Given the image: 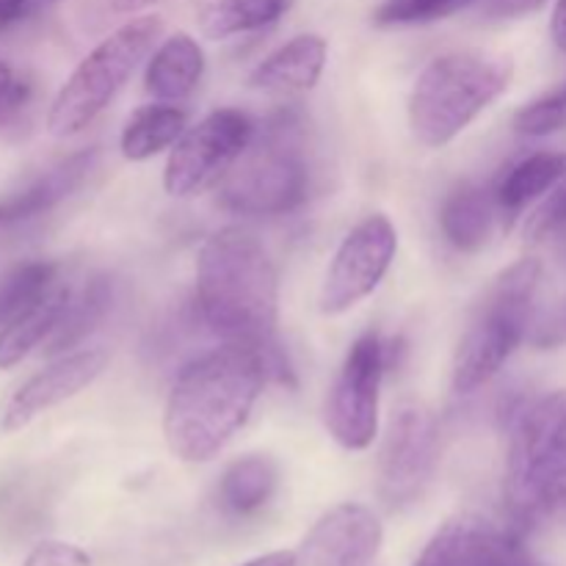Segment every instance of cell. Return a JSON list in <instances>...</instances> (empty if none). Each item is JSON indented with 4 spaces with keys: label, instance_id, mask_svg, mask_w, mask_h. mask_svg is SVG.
I'll return each instance as SVG.
<instances>
[{
    "label": "cell",
    "instance_id": "obj_1",
    "mask_svg": "<svg viewBox=\"0 0 566 566\" xmlns=\"http://www.w3.org/2000/svg\"><path fill=\"white\" fill-rule=\"evenodd\" d=\"M287 374L280 348L224 343L180 370L166 398L164 437L188 464L219 457L247 426L269 374Z\"/></svg>",
    "mask_w": 566,
    "mask_h": 566
},
{
    "label": "cell",
    "instance_id": "obj_2",
    "mask_svg": "<svg viewBox=\"0 0 566 566\" xmlns=\"http://www.w3.org/2000/svg\"><path fill=\"white\" fill-rule=\"evenodd\" d=\"M199 321L224 343L276 346L280 276L269 249L243 227H224L197 254Z\"/></svg>",
    "mask_w": 566,
    "mask_h": 566
},
{
    "label": "cell",
    "instance_id": "obj_3",
    "mask_svg": "<svg viewBox=\"0 0 566 566\" xmlns=\"http://www.w3.org/2000/svg\"><path fill=\"white\" fill-rule=\"evenodd\" d=\"M506 497L523 528L566 509V390L506 409Z\"/></svg>",
    "mask_w": 566,
    "mask_h": 566
},
{
    "label": "cell",
    "instance_id": "obj_4",
    "mask_svg": "<svg viewBox=\"0 0 566 566\" xmlns=\"http://www.w3.org/2000/svg\"><path fill=\"white\" fill-rule=\"evenodd\" d=\"M512 61L481 50H457L431 61L409 94V127L423 147L440 149L468 130L512 83Z\"/></svg>",
    "mask_w": 566,
    "mask_h": 566
},
{
    "label": "cell",
    "instance_id": "obj_5",
    "mask_svg": "<svg viewBox=\"0 0 566 566\" xmlns=\"http://www.w3.org/2000/svg\"><path fill=\"white\" fill-rule=\"evenodd\" d=\"M539 282L542 263L534 258L520 260L492 282L453 354V392L470 396L501 374L528 335Z\"/></svg>",
    "mask_w": 566,
    "mask_h": 566
},
{
    "label": "cell",
    "instance_id": "obj_6",
    "mask_svg": "<svg viewBox=\"0 0 566 566\" xmlns=\"http://www.w3.org/2000/svg\"><path fill=\"white\" fill-rule=\"evenodd\" d=\"M310 191L302 122L280 114L254 133V142L221 180V205L243 216H282L302 208Z\"/></svg>",
    "mask_w": 566,
    "mask_h": 566
},
{
    "label": "cell",
    "instance_id": "obj_7",
    "mask_svg": "<svg viewBox=\"0 0 566 566\" xmlns=\"http://www.w3.org/2000/svg\"><path fill=\"white\" fill-rule=\"evenodd\" d=\"M164 20L158 14L133 17L111 31L86 59L72 70L48 111V130L55 138H70L86 130L125 88L133 72L158 44Z\"/></svg>",
    "mask_w": 566,
    "mask_h": 566
},
{
    "label": "cell",
    "instance_id": "obj_8",
    "mask_svg": "<svg viewBox=\"0 0 566 566\" xmlns=\"http://www.w3.org/2000/svg\"><path fill=\"white\" fill-rule=\"evenodd\" d=\"M258 125L238 108H219L188 127L166 158L164 188L169 197L191 199L219 186L238 164Z\"/></svg>",
    "mask_w": 566,
    "mask_h": 566
},
{
    "label": "cell",
    "instance_id": "obj_9",
    "mask_svg": "<svg viewBox=\"0 0 566 566\" xmlns=\"http://www.w3.org/2000/svg\"><path fill=\"white\" fill-rule=\"evenodd\" d=\"M392 348L396 346H387L381 335L365 332L343 359L326 403V426L346 451H365L379 434V396Z\"/></svg>",
    "mask_w": 566,
    "mask_h": 566
},
{
    "label": "cell",
    "instance_id": "obj_10",
    "mask_svg": "<svg viewBox=\"0 0 566 566\" xmlns=\"http://www.w3.org/2000/svg\"><path fill=\"white\" fill-rule=\"evenodd\" d=\"M398 252V232L385 213L359 221L340 241L321 285V313L340 315L368 298L390 271Z\"/></svg>",
    "mask_w": 566,
    "mask_h": 566
},
{
    "label": "cell",
    "instance_id": "obj_11",
    "mask_svg": "<svg viewBox=\"0 0 566 566\" xmlns=\"http://www.w3.org/2000/svg\"><path fill=\"white\" fill-rule=\"evenodd\" d=\"M437 468V423L412 403L392 418L379 453V495L390 509L418 501Z\"/></svg>",
    "mask_w": 566,
    "mask_h": 566
},
{
    "label": "cell",
    "instance_id": "obj_12",
    "mask_svg": "<svg viewBox=\"0 0 566 566\" xmlns=\"http://www.w3.org/2000/svg\"><path fill=\"white\" fill-rule=\"evenodd\" d=\"M412 566H545L531 556L520 534L503 531L490 520L464 517L451 520L426 545Z\"/></svg>",
    "mask_w": 566,
    "mask_h": 566
},
{
    "label": "cell",
    "instance_id": "obj_13",
    "mask_svg": "<svg viewBox=\"0 0 566 566\" xmlns=\"http://www.w3.org/2000/svg\"><path fill=\"white\" fill-rule=\"evenodd\" d=\"M105 365H108V354L103 348H83V352H72L66 357L55 359L53 365L39 370L25 385L11 392V398L0 409V429H25L39 415L86 390L94 379H99Z\"/></svg>",
    "mask_w": 566,
    "mask_h": 566
},
{
    "label": "cell",
    "instance_id": "obj_14",
    "mask_svg": "<svg viewBox=\"0 0 566 566\" xmlns=\"http://www.w3.org/2000/svg\"><path fill=\"white\" fill-rule=\"evenodd\" d=\"M381 542L385 528L368 506L340 503L310 528L296 566H370Z\"/></svg>",
    "mask_w": 566,
    "mask_h": 566
},
{
    "label": "cell",
    "instance_id": "obj_15",
    "mask_svg": "<svg viewBox=\"0 0 566 566\" xmlns=\"http://www.w3.org/2000/svg\"><path fill=\"white\" fill-rule=\"evenodd\" d=\"M326 39L318 33H298L260 61L249 75V86L269 94L310 92L326 66Z\"/></svg>",
    "mask_w": 566,
    "mask_h": 566
},
{
    "label": "cell",
    "instance_id": "obj_16",
    "mask_svg": "<svg viewBox=\"0 0 566 566\" xmlns=\"http://www.w3.org/2000/svg\"><path fill=\"white\" fill-rule=\"evenodd\" d=\"M205 75V53L188 33H171L155 48L144 72V88L158 103H182Z\"/></svg>",
    "mask_w": 566,
    "mask_h": 566
},
{
    "label": "cell",
    "instance_id": "obj_17",
    "mask_svg": "<svg viewBox=\"0 0 566 566\" xmlns=\"http://www.w3.org/2000/svg\"><path fill=\"white\" fill-rule=\"evenodd\" d=\"M501 221L495 191L481 186H462L442 202V235L459 252H479Z\"/></svg>",
    "mask_w": 566,
    "mask_h": 566
},
{
    "label": "cell",
    "instance_id": "obj_18",
    "mask_svg": "<svg viewBox=\"0 0 566 566\" xmlns=\"http://www.w3.org/2000/svg\"><path fill=\"white\" fill-rule=\"evenodd\" d=\"M296 0H193V20L205 39L241 36L274 25Z\"/></svg>",
    "mask_w": 566,
    "mask_h": 566
},
{
    "label": "cell",
    "instance_id": "obj_19",
    "mask_svg": "<svg viewBox=\"0 0 566 566\" xmlns=\"http://www.w3.org/2000/svg\"><path fill=\"white\" fill-rule=\"evenodd\" d=\"M70 293L72 285L59 282L48 296L39 298L31 310H25L20 318H14L9 326L0 329V370L20 365L33 348H39L53 337L66 302H70Z\"/></svg>",
    "mask_w": 566,
    "mask_h": 566
},
{
    "label": "cell",
    "instance_id": "obj_20",
    "mask_svg": "<svg viewBox=\"0 0 566 566\" xmlns=\"http://www.w3.org/2000/svg\"><path fill=\"white\" fill-rule=\"evenodd\" d=\"M566 175V153H534L514 164L495 186L501 219L512 224L531 202L545 197Z\"/></svg>",
    "mask_w": 566,
    "mask_h": 566
},
{
    "label": "cell",
    "instance_id": "obj_21",
    "mask_svg": "<svg viewBox=\"0 0 566 566\" xmlns=\"http://www.w3.org/2000/svg\"><path fill=\"white\" fill-rule=\"evenodd\" d=\"M94 164H97V153H94V149H83V153L72 155L64 164L50 169L44 177H39L31 188H25V191L17 193V197L6 199L9 224L36 219V216L48 213L55 205L64 202L66 197H72V193L83 186V180H86L88 171L94 169Z\"/></svg>",
    "mask_w": 566,
    "mask_h": 566
},
{
    "label": "cell",
    "instance_id": "obj_22",
    "mask_svg": "<svg viewBox=\"0 0 566 566\" xmlns=\"http://www.w3.org/2000/svg\"><path fill=\"white\" fill-rule=\"evenodd\" d=\"M188 130V111L177 103H149L130 114L122 130L119 147L127 160H149L164 149L175 147Z\"/></svg>",
    "mask_w": 566,
    "mask_h": 566
},
{
    "label": "cell",
    "instance_id": "obj_23",
    "mask_svg": "<svg viewBox=\"0 0 566 566\" xmlns=\"http://www.w3.org/2000/svg\"><path fill=\"white\" fill-rule=\"evenodd\" d=\"M276 464L269 457H243L224 470L219 481V503L232 517H249L274 497Z\"/></svg>",
    "mask_w": 566,
    "mask_h": 566
},
{
    "label": "cell",
    "instance_id": "obj_24",
    "mask_svg": "<svg viewBox=\"0 0 566 566\" xmlns=\"http://www.w3.org/2000/svg\"><path fill=\"white\" fill-rule=\"evenodd\" d=\"M108 304L111 280H105V276H92V280L83 282L77 291L72 287L70 302H66L59 326H55L53 337L44 343V346H48V354H64L66 348L77 346V343L105 318Z\"/></svg>",
    "mask_w": 566,
    "mask_h": 566
},
{
    "label": "cell",
    "instance_id": "obj_25",
    "mask_svg": "<svg viewBox=\"0 0 566 566\" xmlns=\"http://www.w3.org/2000/svg\"><path fill=\"white\" fill-rule=\"evenodd\" d=\"M59 271V263H50V260H31L9 271L0 282V329L20 318L39 298L48 296L61 282Z\"/></svg>",
    "mask_w": 566,
    "mask_h": 566
},
{
    "label": "cell",
    "instance_id": "obj_26",
    "mask_svg": "<svg viewBox=\"0 0 566 566\" xmlns=\"http://www.w3.org/2000/svg\"><path fill=\"white\" fill-rule=\"evenodd\" d=\"M481 0H385L374 11L376 25H429L459 14Z\"/></svg>",
    "mask_w": 566,
    "mask_h": 566
},
{
    "label": "cell",
    "instance_id": "obj_27",
    "mask_svg": "<svg viewBox=\"0 0 566 566\" xmlns=\"http://www.w3.org/2000/svg\"><path fill=\"white\" fill-rule=\"evenodd\" d=\"M514 130L523 136H551V133L566 130V83L556 92L534 99L514 116Z\"/></svg>",
    "mask_w": 566,
    "mask_h": 566
},
{
    "label": "cell",
    "instance_id": "obj_28",
    "mask_svg": "<svg viewBox=\"0 0 566 566\" xmlns=\"http://www.w3.org/2000/svg\"><path fill=\"white\" fill-rule=\"evenodd\" d=\"M566 230V175L551 191L542 197L539 208L534 210V216L525 224V235L528 241H545V238L556 235V232Z\"/></svg>",
    "mask_w": 566,
    "mask_h": 566
},
{
    "label": "cell",
    "instance_id": "obj_29",
    "mask_svg": "<svg viewBox=\"0 0 566 566\" xmlns=\"http://www.w3.org/2000/svg\"><path fill=\"white\" fill-rule=\"evenodd\" d=\"M28 99H31V81L11 64L0 61V125L17 119Z\"/></svg>",
    "mask_w": 566,
    "mask_h": 566
},
{
    "label": "cell",
    "instance_id": "obj_30",
    "mask_svg": "<svg viewBox=\"0 0 566 566\" xmlns=\"http://www.w3.org/2000/svg\"><path fill=\"white\" fill-rule=\"evenodd\" d=\"M88 553L70 542H42L31 551L22 566H88Z\"/></svg>",
    "mask_w": 566,
    "mask_h": 566
},
{
    "label": "cell",
    "instance_id": "obj_31",
    "mask_svg": "<svg viewBox=\"0 0 566 566\" xmlns=\"http://www.w3.org/2000/svg\"><path fill=\"white\" fill-rule=\"evenodd\" d=\"M55 3L59 0H0V33L20 25V22L33 20V17L42 14Z\"/></svg>",
    "mask_w": 566,
    "mask_h": 566
},
{
    "label": "cell",
    "instance_id": "obj_32",
    "mask_svg": "<svg viewBox=\"0 0 566 566\" xmlns=\"http://www.w3.org/2000/svg\"><path fill=\"white\" fill-rule=\"evenodd\" d=\"M536 348H558L566 346V302L558 304L539 326H536L534 337H531Z\"/></svg>",
    "mask_w": 566,
    "mask_h": 566
},
{
    "label": "cell",
    "instance_id": "obj_33",
    "mask_svg": "<svg viewBox=\"0 0 566 566\" xmlns=\"http://www.w3.org/2000/svg\"><path fill=\"white\" fill-rule=\"evenodd\" d=\"M547 0H481V14L486 20H520L539 11Z\"/></svg>",
    "mask_w": 566,
    "mask_h": 566
},
{
    "label": "cell",
    "instance_id": "obj_34",
    "mask_svg": "<svg viewBox=\"0 0 566 566\" xmlns=\"http://www.w3.org/2000/svg\"><path fill=\"white\" fill-rule=\"evenodd\" d=\"M551 36L556 42V48L566 53V0H556V6H553Z\"/></svg>",
    "mask_w": 566,
    "mask_h": 566
},
{
    "label": "cell",
    "instance_id": "obj_35",
    "mask_svg": "<svg viewBox=\"0 0 566 566\" xmlns=\"http://www.w3.org/2000/svg\"><path fill=\"white\" fill-rule=\"evenodd\" d=\"M298 558L296 553L291 551H276V553H265V556L252 558V562L241 564V566H296Z\"/></svg>",
    "mask_w": 566,
    "mask_h": 566
},
{
    "label": "cell",
    "instance_id": "obj_36",
    "mask_svg": "<svg viewBox=\"0 0 566 566\" xmlns=\"http://www.w3.org/2000/svg\"><path fill=\"white\" fill-rule=\"evenodd\" d=\"M108 3L116 14H136V11L147 9V6L158 3V0H108Z\"/></svg>",
    "mask_w": 566,
    "mask_h": 566
},
{
    "label": "cell",
    "instance_id": "obj_37",
    "mask_svg": "<svg viewBox=\"0 0 566 566\" xmlns=\"http://www.w3.org/2000/svg\"><path fill=\"white\" fill-rule=\"evenodd\" d=\"M9 224V213H6V202H0V227Z\"/></svg>",
    "mask_w": 566,
    "mask_h": 566
},
{
    "label": "cell",
    "instance_id": "obj_38",
    "mask_svg": "<svg viewBox=\"0 0 566 566\" xmlns=\"http://www.w3.org/2000/svg\"><path fill=\"white\" fill-rule=\"evenodd\" d=\"M558 260H562V265L566 269V238L562 241V247H558Z\"/></svg>",
    "mask_w": 566,
    "mask_h": 566
}]
</instances>
